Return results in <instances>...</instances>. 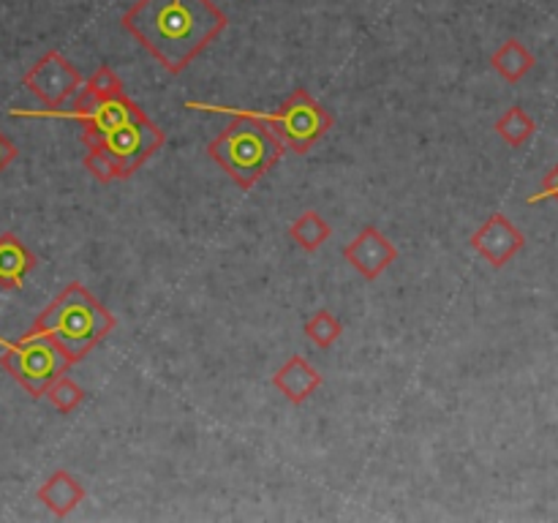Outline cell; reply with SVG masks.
<instances>
[{"label": "cell", "instance_id": "cell-20", "mask_svg": "<svg viewBox=\"0 0 558 523\" xmlns=\"http://www.w3.org/2000/svg\"><path fill=\"white\" fill-rule=\"evenodd\" d=\"M545 199H556L558 202V163L554 169H550L548 174H545V180H543V188L537 191V194H532L529 196V205H539V202H545Z\"/></svg>", "mask_w": 558, "mask_h": 523}, {"label": "cell", "instance_id": "cell-14", "mask_svg": "<svg viewBox=\"0 0 558 523\" xmlns=\"http://www.w3.org/2000/svg\"><path fill=\"white\" fill-rule=\"evenodd\" d=\"M330 234H332L330 221L316 210H305L303 216H298L292 223H289V238H292L300 248L308 251V254L319 251L322 245L330 240Z\"/></svg>", "mask_w": 558, "mask_h": 523}, {"label": "cell", "instance_id": "cell-6", "mask_svg": "<svg viewBox=\"0 0 558 523\" xmlns=\"http://www.w3.org/2000/svg\"><path fill=\"white\" fill-rule=\"evenodd\" d=\"M163 142H167V134H163L161 125L153 123V120L140 109L134 118L123 120V123L114 125L112 131H107L101 139L90 142V145L85 147H101V150H107L109 156L118 161L123 178H131L142 163L150 161V158L161 150Z\"/></svg>", "mask_w": 558, "mask_h": 523}, {"label": "cell", "instance_id": "cell-16", "mask_svg": "<svg viewBox=\"0 0 558 523\" xmlns=\"http://www.w3.org/2000/svg\"><path fill=\"white\" fill-rule=\"evenodd\" d=\"M305 338L319 349H330L338 338L343 336V325L330 308H319L308 321H305Z\"/></svg>", "mask_w": 558, "mask_h": 523}, {"label": "cell", "instance_id": "cell-21", "mask_svg": "<svg viewBox=\"0 0 558 523\" xmlns=\"http://www.w3.org/2000/svg\"><path fill=\"white\" fill-rule=\"evenodd\" d=\"M14 158H16V145L3 134V131H0V172H3Z\"/></svg>", "mask_w": 558, "mask_h": 523}, {"label": "cell", "instance_id": "cell-11", "mask_svg": "<svg viewBox=\"0 0 558 523\" xmlns=\"http://www.w3.org/2000/svg\"><path fill=\"white\" fill-rule=\"evenodd\" d=\"M36 496L54 518H65L85 501V485H82L71 472L58 469V472H52L44 479L41 488L36 490Z\"/></svg>", "mask_w": 558, "mask_h": 523}, {"label": "cell", "instance_id": "cell-7", "mask_svg": "<svg viewBox=\"0 0 558 523\" xmlns=\"http://www.w3.org/2000/svg\"><path fill=\"white\" fill-rule=\"evenodd\" d=\"M22 85L47 109H60L69 98H74L82 90L85 76L80 74V69L69 58H63V52L49 49L47 54H41L27 69V74L22 76Z\"/></svg>", "mask_w": 558, "mask_h": 523}, {"label": "cell", "instance_id": "cell-3", "mask_svg": "<svg viewBox=\"0 0 558 523\" xmlns=\"http://www.w3.org/2000/svg\"><path fill=\"white\" fill-rule=\"evenodd\" d=\"M287 145L259 114H234L232 123L207 145V156L232 178L238 188L248 191L281 161Z\"/></svg>", "mask_w": 558, "mask_h": 523}, {"label": "cell", "instance_id": "cell-1", "mask_svg": "<svg viewBox=\"0 0 558 523\" xmlns=\"http://www.w3.org/2000/svg\"><path fill=\"white\" fill-rule=\"evenodd\" d=\"M120 25L169 74H183L223 31L229 20L213 0H136Z\"/></svg>", "mask_w": 558, "mask_h": 523}, {"label": "cell", "instance_id": "cell-19", "mask_svg": "<svg viewBox=\"0 0 558 523\" xmlns=\"http://www.w3.org/2000/svg\"><path fill=\"white\" fill-rule=\"evenodd\" d=\"M85 87L98 98H109L123 93V82H120V76L114 74V69H109V65L96 69V74H93L90 80H85Z\"/></svg>", "mask_w": 558, "mask_h": 523}, {"label": "cell", "instance_id": "cell-8", "mask_svg": "<svg viewBox=\"0 0 558 523\" xmlns=\"http://www.w3.org/2000/svg\"><path fill=\"white\" fill-rule=\"evenodd\" d=\"M472 248L477 251L490 267L501 270V267L510 265V262L526 248V234H523L505 212H494V216L472 234Z\"/></svg>", "mask_w": 558, "mask_h": 523}, {"label": "cell", "instance_id": "cell-18", "mask_svg": "<svg viewBox=\"0 0 558 523\" xmlns=\"http://www.w3.org/2000/svg\"><path fill=\"white\" fill-rule=\"evenodd\" d=\"M82 163H85V169L93 174V178L98 180V183H112V180H125L123 172H120L118 161H114V158L109 156L107 150H101V147H87V153H85V158H82Z\"/></svg>", "mask_w": 558, "mask_h": 523}, {"label": "cell", "instance_id": "cell-17", "mask_svg": "<svg viewBox=\"0 0 558 523\" xmlns=\"http://www.w3.org/2000/svg\"><path fill=\"white\" fill-rule=\"evenodd\" d=\"M44 398H47V401L52 403L60 414H71L74 409H80L82 401H85V390H82V387L76 385L69 374H63L52 387H49L47 396Z\"/></svg>", "mask_w": 558, "mask_h": 523}, {"label": "cell", "instance_id": "cell-12", "mask_svg": "<svg viewBox=\"0 0 558 523\" xmlns=\"http://www.w3.org/2000/svg\"><path fill=\"white\" fill-rule=\"evenodd\" d=\"M36 267V254L14 232L0 234V287L20 289Z\"/></svg>", "mask_w": 558, "mask_h": 523}, {"label": "cell", "instance_id": "cell-5", "mask_svg": "<svg viewBox=\"0 0 558 523\" xmlns=\"http://www.w3.org/2000/svg\"><path fill=\"white\" fill-rule=\"evenodd\" d=\"M259 118L272 125V131L287 145V150L300 153V156H305L332 129V114L305 87L292 90L276 112L259 114Z\"/></svg>", "mask_w": 558, "mask_h": 523}, {"label": "cell", "instance_id": "cell-15", "mask_svg": "<svg viewBox=\"0 0 558 523\" xmlns=\"http://www.w3.org/2000/svg\"><path fill=\"white\" fill-rule=\"evenodd\" d=\"M494 131L510 147H523L534 134H537V123H534V118L523 107H510L499 120H496Z\"/></svg>", "mask_w": 558, "mask_h": 523}, {"label": "cell", "instance_id": "cell-9", "mask_svg": "<svg viewBox=\"0 0 558 523\" xmlns=\"http://www.w3.org/2000/svg\"><path fill=\"white\" fill-rule=\"evenodd\" d=\"M341 256L360 276L376 281L387 267L398 262V245L379 227H365L360 229V234L352 243L343 245Z\"/></svg>", "mask_w": 558, "mask_h": 523}, {"label": "cell", "instance_id": "cell-10", "mask_svg": "<svg viewBox=\"0 0 558 523\" xmlns=\"http://www.w3.org/2000/svg\"><path fill=\"white\" fill-rule=\"evenodd\" d=\"M322 385H325V376H322L303 354H292V357L272 374V387H276L289 403H294V406L308 401Z\"/></svg>", "mask_w": 558, "mask_h": 523}, {"label": "cell", "instance_id": "cell-13", "mask_svg": "<svg viewBox=\"0 0 558 523\" xmlns=\"http://www.w3.org/2000/svg\"><path fill=\"white\" fill-rule=\"evenodd\" d=\"M537 65V58L532 54V49L521 41V38H507L494 54H490V69L507 80L510 85H518L521 80H526L532 74V69Z\"/></svg>", "mask_w": 558, "mask_h": 523}, {"label": "cell", "instance_id": "cell-4", "mask_svg": "<svg viewBox=\"0 0 558 523\" xmlns=\"http://www.w3.org/2000/svg\"><path fill=\"white\" fill-rule=\"evenodd\" d=\"M0 365L11 374V379L20 381L33 398L47 396L49 387L69 374L71 363L63 349L47 336H22L20 341H0Z\"/></svg>", "mask_w": 558, "mask_h": 523}, {"label": "cell", "instance_id": "cell-2", "mask_svg": "<svg viewBox=\"0 0 558 523\" xmlns=\"http://www.w3.org/2000/svg\"><path fill=\"white\" fill-rule=\"evenodd\" d=\"M114 327H118V319L112 311L74 281L36 316L27 336L52 338L71 363H80Z\"/></svg>", "mask_w": 558, "mask_h": 523}]
</instances>
